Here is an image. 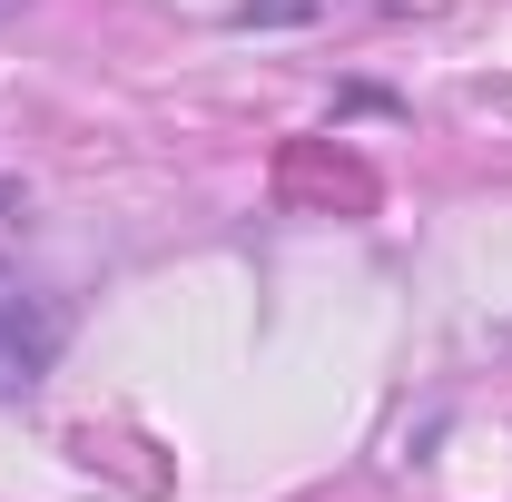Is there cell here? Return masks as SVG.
Returning a JSON list of instances; mask_svg holds the SVG:
<instances>
[{
  "instance_id": "cell-1",
  "label": "cell",
  "mask_w": 512,
  "mask_h": 502,
  "mask_svg": "<svg viewBox=\"0 0 512 502\" xmlns=\"http://www.w3.org/2000/svg\"><path fill=\"white\" fill-rule=\"evenodd\" d=\"M50 355H60V315L30 296H0V404L50 375Z\"/></svg>"
},
{
  "instance_id": "cell-2",
  "label": "cell",
  "mask_w": 512,
  "mask_h": 502,
  "mask_svg": "<svg viewBox=\"0 0 512 502\" xmlns=\"http://www.w3.org/2000/svg\"><path fill=\"white\" fill-rule=\"evenodd\" d=\"M306 10H316V0H247V10H237V30H256V20H306Z\"/></svg>"
},
{
  "instance_id": "cell-3",
  "label": "cell",
  "mask_w": 512,
  "mask_h": 502,
  "mask_svg": "<svg viewBox=\"0 0 512 502\" xmlns=\"http://www.w3.org/2000/svg\"><path fill=\"white\" fill-rule=\"evenodd\" d=\"M0 10H20V0H0Z\"/></svg>"
}]
</instances>
